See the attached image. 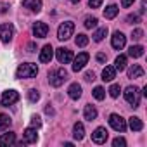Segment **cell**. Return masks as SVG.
<instances>
[{
	"label": "cell",
	"instance_id": "6da1fadb",
	"mask_svg": "<svg viewBox=\"0 0 147 147\" xmlns=\"http://www.w3.org/2000/svg\"><path fill=\"white\" fill-rule=\"evenodd\" d=\"M38 75V66L33 64V62H24V64H19L18 69H16V78H35Z\"/></svg>",
	"mask_w": 147,
	"mask_h": 147
},
{
	"label": "cell",
	"instance_id": "7a4b0ae2",
	"mask_svg": "<svg viewBox=\"0 0 147 147\" xmlns=\"http://www.w3.org/2000/svg\"><path fill=\"white\" fill-rule=\"evenodd\" d=\"M66 80H67V71L64 67H57L49 73V83L52 87H61Z\"/></svg>",
	"mask_w": 147,
	"mask_h": 147
},
{
	"label": "cell",
	"instance_id": "3957f363",
	"mask_svg": "<svg viewBox=\"0 0 147 147\" xmlns=\"http://www.w3.org/2000/svg\"><path fill=\"white\" fill-rule=\"evenodd\" d=\"M140 97H142V92H140V88H137L135 85L131 87H126V90H125V99H126V102L131 106V107H138V104H140Z\"/></svg>",
	"mask_w": 147,
	"mask_h": 147
},
{
	"label": "cell",
	"instance_id": "277c9868",
	"mask_svg": "<svg viewBox=\"0 0 147 147\" xmlns=\"http://www.w3.org/2000/svg\"><path fill=\"white\" fill-rule=\"evenodd\" d=\"M73 33H75V23L73 21H64L57 30V38L61 42H66V40H69L73 36Z\"/></svg>",
	"mask_w": 147,
	"mask_h": 147
},
{
	"label": "cell",
	"instance_id": "5b68a950",
	"mask_svg": "<svg viewBox=\"0 0 147 147\" xmlns=\"http://www.w3.org/2000/svg\"><path fill=\"white\" fill-rule=\"evenodd\" d=\"M109 125H111L113 130H116V131H119V133H123V131L126 130V119L121 118L119 114H111V116H109Z\"/></svg>",
	"mask_w": 147,
	"mask_h": 147
},
{
	"label": "cell",
	"instance_id": "8992f818",
	"mask_svg": "<svg viewBox=\"0 0 147 147\" xmlns=\"http://www.w3.org/2000/svg\"><path fill=\"white\" fill-rule=\"evenodd\" d=\"M88 59H90V55L87 54V52H80L76 57H73V71L75 73H78V71H82L83 67H85V64L88 62Z\"/></svg>",
	"mask_w": 147,
	"mask_h": 147
},
{
	"label": "cell",
	"instance_id": "52a82bcc",
	"mask_svg": "<svg viewBox=\"0 0 147 147\" xmlns=\"http://www.w3.org/2000/svg\"><path fill=\"white\" fill-rule=\"evenodd\" d=\"M19 100V94L16 90H5L2 94V97H0V104L2 106H12Z\"/></svg>",
	"mask_w": 147,
	"mask_h": 147
},
{
	"label": "cell",
	"instance_id": "ba28073f",
	"mask_svg": "<svg viewBox=\"0 0 147 147\" xmlns=\"http://www.w3.org/2000/svg\"><path fill=\"white\" fill-rule=\"evenodd\" d=\"M12 38H14V26L11 23H5L0 26V40L4 43H9Z\"/></svg>",
	"mask_w": 147,
	"mask_h": 147
},
{
	"label": "cell",
	"instance_id": "9c48e42d",
	"mask_svg": "<svg viewBox=\"0 0 147 147\" xmlns=\"http://www.w3.org/2000/svg\"><path fill=\"white\" fill-rule=\"evenodd\" d=\"M55 57H57V61H59L61 64H69V62L73 61V52H71L69 49L61 47V49L55 50Z\"/></svg>",
	"mask_w": 147,
	"mask_h": 147
},
{
	"label": "cell",
	"instance_id": "30bf717a",
	"mask_svg": "<svg viewBox=\"0 0 147 147\" xmlns=\"http://www.w3.org/2000/svg\"><path fill=\"white\" fill-rule=\"evenodd\" d=\"M36 140H38V133H36V128L30 126V128H26V130H24V133H23V140H21V145H24V144H36Z\"/></svg>",
	"mask_w": 147,
	"mask_h": 147
},
{
	"label": "cell",
	"instance_id": "8fae6325",
	"mask_svg": "<svg viewBox=\"0 0 147 147\" xmlns=\"http://www.w3.org/2000/svg\"><path fill=\"white\" fill-rule=\"evenodd\" d=\"M111 45H113L116 50H121V49L126 45V36H125L121 31H114V33H113V38H111Z\"/></svg>",
	"mask_w": 147,
	"mask_h": 147
},
{
	"label": "cell",
	"instance_id": "7c38bea8",
	"mask_svg": "<svg viewBox=\"0 0 147 147\" xmlns=\"http://www.w3.org/2000/svg\"><path fill=\"white\" fill-rule=\"evenodd\" d=\"M92 140L95 142V144H106V140H107V130L104 128V126H97L95 130H94V133H92Z\"/></svg>",
	"mask_w": 147,
	"mask_h": 147
},
{
	"label": "cell",
	"instance_id": "4fadbf2b",
	"mask_svg": "<svg viewBox=\"0 0 147 147\" xmlns=\"http://www.w3.org/2000/svg\"><path fill=\"white\" fill-rule=\"evenodd\" d=\"M33 35H35L36 38H45V36L49 35V26H47L43 21L35 23V24H33Z\"/></svg>",
	"mask_w": 147,
	"mask_h": 147
},
{
	"label": "cell",
	"instance_id": "5bb4252c",
	"mask_svg": "<svg viewBox=\"0 0 147 147\" xmlns=\"http://www.w3.org/2000/svg\"><path fill=\"white\" fill-rule=\"evenodd\" d=\"M14 144H16V133L14 131H9V133L0 135V147H11Z\"/></svg>",
	"mask_w": 147,
	"mask_h": 147
},
{
	"label": "cell",
	"instance_id": "9a60e30c",
	"mask_svg": "<svg viewBox=\"0 0 147 147\" xmlns=\"http://www.w3.org/2000/svg\"><path fill=\"white\" fill-rule=\"evenodd\" d=\"M42 0H23V7L31 11V12H40L42 11Z\"/></svg>",
	"mask_w": 147,
	"mask_h": 147
},
{
	"label": "cell",
	"instance_id": "2e32d148",
	"mask_svg": "<svg viewBox=\"0 0 147 147\" xmlns=\"http://www.w3.org/2000/svg\"><path fill=\"white\" fill-rule=\"evenodd\" d=\"M52 57H54V49H52V45H45L42 50H40V62H50L52 61Z\"/></svg>",
	"mask_w": 147,
	"mask_h": 147
},
{
	"label": "cell",
	"instance_id": "e0dca14e",
	"mask_svg": "<svg viewBox=\"0 0 147 147\" xmlns=\"http://www.w3.org/2000/svg\"><path fill=\"white\" fill-rule=\"evenodd\" d=\"M144 76V67L140 64H131L128 67V78H142Z\"/></svg>",
	"mask_w": 147,
	"mask_h": 147
},
{
	"label": "cell",
	"instance_id": "ac0fdd59",
	"mask_svg": "<svg viewBox=\"0 0 147 147\" xmlns=\"http://www.w3.org/2000/svg\"><path fill=\"white\" fill-rule=\"evenodd\" d=\"M73 137H75V140H83V137H85V126H83V123H80V121H76L75 125H73Z\"/></svg>",
	"mask_w": 147,
	"mask_h": 147
},
{
	"label": "cell",
	"instance_id": "d6986e66",
	"mask_svg": "<svg viewBox=\"0 0 147 147\" xmlns=\"http://www.w3.org/2000/svg\"><path fill=\"white\" fill-rule=\"evenodd\" d=\"M67 95H69L73 100H78V99L82 97V85H78V83H71L69 88H67Z\"/></svg>",
	"mask_w": 147,
	"mask_h": 147
},
{
	"label": "cell",
	"instance_id": "ffe728a7",
	"mask_svg": "<svg viewBox=\"0 0 147 147\" xmlns=\"http://www.w3.org/2000/svg\"><path fill=\"white\" fill-rule=\"evenodd\" d=\"M114 78H116V69H114V66H106L102 69V80L104 82H113Z\"/></svg>",
	"mask_w": 147,
	"mask_h": 147
},
{
	"label": "cell",
	"instance_id": "44dd1931",
	"mask_svg": "<svg viewBox=\"0 0 147 147\" xmlns=\"http://www.w3.org/2000/svg\"><path fill=\"white\" fill-rule=\"evenodd\" d=\"M83 116H85V119L94 121V119L97 118V109H95V106L87 104V106H85V109H83Z\"/></svg>",
	"mask_w": 147,
	"mask_h": 147
},
{
	"label": "cell",
	"instance_id": "7402d4cb",
	"mask_svg": "<svg viewBox=\"0 0 147 147\" xmlns=\"http://www.w3.org/2000/svg\"><path fill=\"white\" fill-rule=\"evenodd\" d=\"M118 12H119V7L118 5H107L106 9H104V18L106 19H114L116 16H118Z\"/></svg>",
	"mask_w": 147,
	"mask_h": 147
},
{
	"label": "cell",
	"instance_id": "603a6c76",
	"mask_svg": "<svg viewBox=\"0 0 147 147\" xmlns=\"http://www.w3.org/2000/svg\"><path fill=\"white\" fill-rule=\"evenodd\" d=\"M128 126H130L133 131H140V130L144 128V123H142V119H140V118H137V116H131V118L128 119Z\"/></svg>",
	"mask_w": 147,
	"mask_h": 147
},
{
	"label": "cell",
	"instance_id": "cb8c5ba5",
	"mask_svg": "<svg viewBox=\"0 0 147 147\" xmlns=\"http://www.w3.org/2000/svg\"><path fill=\"white\" fill-rule=\"evenodd\" d=\"M144 50H145V49H144L142 45H131L130 50H128V55L133 57V59H138V57L144 55Z\"/></svg>",
	"mask_w": 147,
	"mask_h": 147
},
{
	"label": "cell",
	"instance_id": "d4e9b609",
	"mask_svg": "<svg viewBox=\"0 0 147 147\" xmlns=\"http://www.w3.org/2000/svg\"><path fill=\"white\" fill-rule=\"evenodd\" d=\"M114 69L116 71H125L126 69V55L125 54H119L114 61Z\"/></svg>",
	"mask_w": 147,
	"mask_h": 147
},
{
	"label": "cell",
	"instance_id": "484cf974",
	"mask_svg": "<svg viewBox=\"0 0 147 147\" xmlns=\"http://www.w3.org/2000/svg\"><path fill=\"white\" fill-rule=\"evenodd\" d=\"M11 125H12L11 116H7V114H0V131L9 130V126H11Z\"/></svg>",
	"mask_w": 147,
	"mask_h": 147
},
{
	"label": "cell",
	"instance_id": "4316f807",
	"mask_svg": "<svg viewBox=\"0 0 147 147\" xmlns=\"http://www.w3.org/2000/svg\"><path fill=\"white\" fill-rule=\"evenodd\" d=\"M97 23H99V21H97V18H94V16H87L83 24H85V28L92 30V28H97Z\"/></svg>",
	"mask_w": 147,
	"mask_h": 147
},
{
	"label": "cell",
	"instance_id": "83f0119b",
	"mask_svg": "<svg viewBox=\"0 0 147 147\" xmlns=\"http://www.w3.org/2000/svg\"><path fill=\"white\" fill-rule=\"evenodd\" d=\"M104 36H107V28H99V30L94 33V40H95V42H102Z\"/></svg>",
	"mask_w": 147,
	"mask_h": 147
},
{
	"label": "cell",
	"instance_id": "f1b7e54d",
	"mask_svg": "<svg viewBox=\"0 0 147 147\" xmlns=\"http://www.w3.org/2000/svg\"><path fill=\"white\" fill-rule=\"evenodd\" d=\"M75 43H76L78 47H85V45L88 43V36H87V35H83V33H80V35L75 38Z\"/></svg>",
	"mask_w": 147,
	"mask_h": 147
},
{
	"label": "cell",
	"instance_id": "f546056e",
	"mask_svg": "<svg viewBox=\"0 0 147 147\" xmlns=\"http://www.w3.org/2000/svg\"><path fill=\"white\" fill-rule=\"evenodd\" d=\"M28 99H30V102H38V100H40V92H38L36 88L28 90Z\"/></svg>",
	"mask_w": 147,
	"mask_h": 147
},
{
	"label": "cell",
	"instance_id": "4dcf8cb0",
	"mask_svg": "<svg viewBox=\"0 0 147 147\" xmlns=\"http://www.w3.org/2000/svg\"><path fill=\"white\" fill-rule=\"evenodd\" d=\"M107 92H109V95H111L113 99H116V97H119V92H121V87L114 83V85H111V87H109V90H107Z\"/></svg>",
	"mask_w": 147,
	"mask_h": 147
},
{
	"label": "cell",
	"instance_id": "1f68e13d",
	"mask_svg": "<svg viewBox=\"0 0 147 147\" xmlns=\"http://www.w3.org/2000/svg\"><path fill=\"white\" fill-rule=\"evenodd\" d=\"M92 94H94V97H95V99H97V100H102V99H104V97H106V90H104V88H102V87H95V88H94V92H92Z\"/></svg>",
	"mask_w": 147,
	"mask_h": 147
},
{
	"label": "cell",
	"instance_id": "d6a6232c",
	"mask_svg": "<svg viewBox=\"0 0 147 147\" xmlns=\"http://www.w3.org/2000/svg\"><path fill=\"white\" fill-rule=\"evenodd\" d=\"M31 126H33V128H40V126H42V118H40L38 114H33V116H31Z\"/></svg>",
	"mask_w": 147,
	"mask_h": 147
},
{
	"label": "cell",
	"instance_id": "836d02e7",
	"mask_svg": "<svg viewBox=\"0 0 147 147\" xmlns=\"http://www.w3.org/2000/svg\"><path fill=\"white\" fill-rule=\"evenodd\" d=\"M113 145H114V147H125V145H126V140H125L123 137H116V138L113 140Z\"/></svg>",
	"mask_w": 147,
	"mask_h": 147
},
{
	"label": "cell",
	"instance_id": "e575fe53",
	"mask_svg": "<svg viewBox=\"0 0 147 147\" xmlns=\"http://www.w3.org/2000/svg\"><path fill=\"white\" fill-rule=\"evenodd\" d=\"M142 36H144V31H142L140 28L133 30V33H131V38H133V40H142Z\"/></svg>",
	"mask_w": 147,
	"mask_h": 147
},
{
	"label": "cell",
	"instance_id": "d590c367",
	"mask_svg": "<svg viewBox=\"0 0 147 147\" xmlns=\"http://www.w3.org/2000/svg\"><path fill=\"white\" fill-rule=\"evenodd\" d=\"M102 2H104V0H88V5H90L92 9H99V7L102 5Z\"/></svg>",
	"mask_w": 147,
	"mask_h": 147
},
{
	"label": "cell",
	"instance_id": "8d00e7d4",
	"mask_svg": "<svg viewBox=\"0 0 147 147\" xmlns=\"http://www.w3.org/2000/svg\"><path fill=\"white\" fill-rule=\"evenodd\" d=\"M138 21H140L138 14H130V16L126 18V23H130V24H133V23H138Z\"/></svg>",
	"mask_w": 147,
	"mask_h": 147
},
{
	"label": "cell",
	"instance_id": "74e56055",
	"mask_svg": "<svg viewBox=\"0 0 147 147\" xmlns=\"http://www.w3.org/2000/svg\"><path fill=\"white\" fill-rule=\"evenodd\" d=\"M85 80H87V82H94V80H95L94 71H87V73H85Z\"/></svg>",
	"mask_w": 147,
	"mask_h": 147
},
{
	"label": "cell",
	"instance_id": "f35d334b",
	"mask_svg": "<svg viewBox=\"0 0 147 147\" xmlns=\"http://www.w3.org/2000/svg\"><path fill=\"white\" fill-rule=\"evenodd\" d=\"M9 9V4H4V2H0V14H5Z\"/></svg>",
	"mask_w": 147,
	"mask_h": 147
},
{
	"label": "cell",
	"instance_id": "ab89813d",
	"mask_svg": "<svg viewBox=\"0 0 147 147\" xmlns=\"http://www.w3.org/2000/svg\"><path fill=\"white\" fill-rule=\"evenodd\" d=\"M133 2L135 0H121V5L123 7H130V5H133Z\"/></svg>",
	"mask_w": 147,
	"mask_h": 147
},
{
	"label": "cell",
	"instance_id": "60d3db41",
	"mask_svg": "<svg viewBox=\"0 0 147 147\" xmlns=\"http://www.w3.org/2000/svg\"><path fill=\"white\" fill-rule=\"evenodd\" d=\"M97 61H99V62H106V54H102V52L97 54Z\"/></svg>",
	"mask_w": 147,
	"mask_h": 147
},
{
	"label": "cell",
	"instance_id": "b9f144b4",
	"mask_svg": "<svg viewBox=\"0 0 147 147\" xmlns=\"http://www.w3.org/2000/svg\"><path fill=\"white\" fill-rule=\"evenodd\" d=\"M144 12H145V0L140 4V14H144Z\"/></svg>",
	"mask_w": 147,
	"mask_h": 147
},
{
	"label": "cell",
	"instance_id": "7bdbcfd3",
	"mask_svg": "<svg viewBox=\"0 0 147 147\" xmlns=\"http://www.w3.org/2000/svg\"><path fill=\"white\" fill-rule=\"evenodd\" d=\"M45 113H47V114H54V109H52V107H45Z\"/></svg>",
	"mask_w": 147,
	"mask_h": 147
},
{
	"label": "cell",
	"instance_id": "ee69618b",
	"mask_svg": "<svg viewBox=\"0 0 147 147\" xmlns=\"http://www.w3.org/2000/svg\"><path fill=\"white\" fill-rule=\"evenodd\" d=\"M69 2H71V4H78V2H80V0H69Z\"/></svg>",
	"mask_w": 147,
	"mask_h": 147
}]
</instances>
